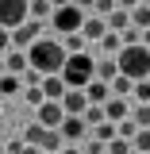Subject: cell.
<instances>
[{"mask_svg":"<svg viewBox=\"0 0 150 154\" xmlns=\"http://www.w3.org/2000/svg\"><path fill=\"white\" fill-rule=\"evenodd\" d=\"M31 23V4L27 0H0V27L16 35L19 27Z\"/></svg>","mask_w":150,"mask_h":154,"instance_id":"5","label":"cell"},{"mask_svg":"<svg viewBox=\"0 0 150 154\" xmlns=\"http://www.w3.org/2000/svg\"><path fill=\"white\" fill-rule=\"evenodd\" d=\"M0 108H4V96H0Z\"/></svg>","mask_w":150,"mask_h":154,"instance_id":"32","label":"cell"},{"mask_svg":"<svg viewBox=\"0 0 150 154\" xmlns=\"http://www.w3.org/2000/svg\"><path fill=\"white\" fill-rule=\"evenodd\" d=\"M131 150H135V143H127V139H115L108 146V154H131Z\"/></svg>","mask_w":150,"mask_h":154,"instance_id":"25","label":"cell"},{"mask_svg":"<svg viewBox=\"0 0 150 154\" xmlns=\"http://www.w3.org/2000/svg\"><path fill=\"white\" fill-rule=\"evenodd\" d=\"M4 73H8V69H4V58H0V77H4Z\"/></svg>","mask_w":150,"mask_h":154,"instance_id":"31","label":"cell"},{"mask_svg":"<svg viewBox=\"0 0 150 154\" xmlns=\"http://www.w3.org/2000/svg\"><path fill=\"white\" fill-rule=\"evenodd\" d=\"M42 93H46V100L62 104V100H66V93H69V85H66L62 77H46V81H42Z\"/></svg>","mask_w":150,"mask_h":154,"instance_id":"14","label":"cell"},{"mask_svg":"<svg viewBox=\"0 0 150 154\" xmlns=\"http://www.w3.org/2000/svg\"><path fill=\"white\" fill-rule=\"evenodd\" d=\"M27 93V85H23V77H12V73H4L0 77V96L8 100V96H23Z\"/></svg>","mask_w":150,"mask_h":154,"instance_id":"15","label":"cell"},{"mask_svg":"<svg viewBox=\"0 0 150 154\" xmlns=\"http://www.w3.org/2000/svg\"><path fill=\"white\" fill-rule=\"evenodd\" d=\"M81 150H85V154H104V150H108V146H104L100 139H93V135H89V143H85Z\"/></svg>","mask_w":150,"mask_h":154,"instance_id":"26","label":"cell"},{"mask_svg":"<svg viewBox=\"0 0 150 154\" xmlns=\"http://www.w3.org/2000/svg\"><path fill=\"white\" fill-rule=\"evenodd\" d=\"M131 0H127V4H119V8H115L112 16H108V31H115V35H123V31H127V27H131Z\"/></svg>","mask_w":150,"mask_h":154,"instance_id":"10","label":"cell"},{"mask_svg":"<svg viewBox=\"0 0 150 154\" xmlns=\"http://www.w3.org/2000/svg\"><path fill=\"white\" fill-rule=\"evenodd\" d=\"M85 123H89V131H96V127L104 123V108H96V104H89V112H85Z\"/></svg>","mask_w":150,"mask_h":154,"instance_id":"23","label":"cell"},{"mask_svg":"<svg viewBox=\"0 0 150 154\" xmlns=\"http://www.w3.org/2000/svg\"><path fill=\"white\" fill-rule=\"evenodd\" d=\"M123 46H127V42H123V35H115V31H108V35L100 38V50H104V54H123Z\"/></svg>","mask_w":150,"mask_h":154,"instance_id":"19","label":"cell"},{"mask_svg":"<svg viewBox=\"0 0 150 154\" xmlns=\"http://www.w3.org/2000/svg\"><path fill=\"white\" fill-rule=\"evenodd\" d=\"M0 154H8V143H4V139H0Z\"/></svg>","mask_w":150,"mask_h":154,"instance_id":"30","label":"cell"},{"mask_svg":"<svg viewBox=\"0 0 150 154\" xmlns=\"http://www.w3.org/2000/svg\"><path fill=\"white\" fill-rule=\"evenodd\" d=\"M4 69L12 77H23L27 69H31V62H27V50H12V54L4 58Z\"/></svg>","mask_w":150,"mask_h":154,"instance_id":"13","label":"cell"},{"mask_svg":"<svg viewBox=\"0 0 150 154\" xmlns=\"http://www.w3.org/2000/svg\"><path fill=\"white\" fill-rule=\"evenodd\" d=\"M135 100H139V104H150V81H139V85H135Z\"/></svg>","mask_w":150,"mask_h":154,"instance_id":"24","label":"cell"},{"mask_svg":"<svg viewBox=\"0 0 150 154\" xmlns=\"http://www.w3.org/2000/svg\"><path fill=\"white\" fill-rule=\"evenodd\" d=\"M54 12H58V4L54 0H31V19H54Z\"/></svg>","mask_w":150,"mask_h":154,"instance_id":"17","label":"cell"},{"mask_svg":"<svg viewBox=\"0 0 150 154\" xmlns=\"http://www.w3.org/2000/svg\"><path fill=\"white\" fill-rule=\"evenodd\" d=\"M62 108H66V116H85V112H89V96H85V89H69L66 100H62Z\"/></svg>","mask_w":150,"mask_h":154,"instance_id":"9","label":"cell"},{"mask_svg":"<svg viewBox=\"0 0 150 154\" xmlns=\"http://www.w3.org/2000/svg\"><path fill=\"white\" fill-rule=\"evenodd\" d=\"M131 27L135 31H150V4H135L131 8Z\"/></svg>","mask_w":150,"mask_h":154,"instance_id":"18","label":"cell"},{"mask_svg":"<svg viewBox=\"0 0 150 154\" xmlns=\"http://www.w3.org/2000/svg\"><path fill=\"white\" fill-rule=\"evenodd\" d=\"M93 139H100L104 146H112L115 139H119V127H115V123H108V119H104V123H100V127H96V131H93Z\"/></svg>","mask_w":150,"mask_h":154,"instance_id":"20","label":"cell"},{"mask_svg":"<svg viewBox=\"0 0 150 154\" xmlns=\"http://www.w3.org/2000/svg\"><path fill=\"white\" fill-rule=\"evenodd\" d=\"M85 96H89V104H96V108H104V104H108V100H112V85H108V81H100V77H96L93 85H89V89H85Z\"/></svg>","mask_w":150,"mask_h":154,"instance_id":"11","label":"cell"},{"mask_svg":"<svg viewBox=\"0 0 150 154\" xmlns=\"http://www.w3.org/2000/svg\"><path fill=\"white\" fill-rule=\"evenodd\" d=\"M131 119H135V127H139V131H150V104H135Z\"/></svg>","mask_w":150,"mask_h":154,"instance_id":"22","label":"cell"},{"mask_svg":"<svg viewBox=\"0 0 150 154\" xmlns=\"http://www.w3.org/2000/svg\"><path fill=\"white\" fill-rule=\"evenodd\" d=\"M131 112H135V104L119 100V96H112V100L104 104V119H108V123H115V127H119V123H127V119H131Z\"/></svg>","mask_w":150,"mask_h":154,"instance_id":"8","label":"cell"},{"mask_svg":"<svg viewBox=\"0 0 150 154\" xmlns=\"http://www.w3.org/2000/svg\"><path fill=\"white\" fill-rule=\"evenodd\" d=\"M58 131L66 139V146H77V143L89 135V123H85V116H66V123H62Z\"/></svg>","mask_w":150,"mask_h":154,"instance_id":"6","label":"cell"},{"mask_svg":"<svg viewBox=\"0 0 150 154\" xmlns=\"http://www.w3.org/2000/svg\"><path fill=\"white\" fill-rule=\"evenodd\" d=\"M85 19H89V12L81 8V4H58V12H54V31L58 35H81V27H85Z\"/></svg>","mask_w":150,"mask_h":154,"instance_id":"4","label":"cell"},{"mask_svg":"<svg viewBox=\"0 0 150 154\" xmlns=\"http://www.w3.org/2000/svg\"><path fill=\"white\" fill-rule=\"evenodd\" d=\"M62 81L69 89H89L96 81V58L93 54H73L66 62V69H62Z\"/></svg>","mask_w":150,"mask_h":154,"instance_id":"3","label":"cell"},{"mask_svg":"<svg viewBox=\"0 0 150 154\" xmlns=\"http://www.w3.org/2000/svg\"><path fill=\"white\" fill-rule=\"evenodd\" d=\"M62 154H85V150H81V146H66Z\"/></svg>","mask_w":150,"mask_h":154,"instance_id":"28","label":"cell"},{"mask_svg":"<svg viewBox=\"0 0 150 154\" xmlns=\"http://www.w3.org/2000/svg\"><path fill=\"white\" fill-rule=\"evenodd\" d=\"M35 123H42V127L58 131V127L66 123V108H62V104H54V100H46V104L38 108V119H35Z\"/></svg>","mask_w":150,"mask_h":154,"instance_id":"7","label":"cell"},{"mask_svg":"<svg viewBox=\"0 0 150 154\" xmlns=\"http://www.w3.org/2000/svg\"><path fill=\"white\" fill-rule=\"evenodd\" d=\"M119 62V73L123 77H131L135 85L139 81H150V50L139 42V46H123V54L115 58Z\"/></svg>","mask_w":150,"mask_h":154,"instance_id":"2","label":"cell"},{"mask_svg":"<svg viewBox=\"0 0 150 154\" xmlns=\"http://www.w3.org/2000/svg\"><path fill=\"white\" fill-rule=\"evenodd\" d=\"M96 77L112 85L115 77H119V62H115V58H96Z\"/></svg>","mask_w":150,"mask_h":154,"instance_id":"16","label":"cell"},{"mask_svg":"<svg viewBox=\"0 0 150 154\" xmlns=\"http://www.w3.org/2000/svg\"><path fill=\"white\" fill-rule=\"evenodd\" d=\"M27 62H31V69H38L42 77H62L69 54H66V46L54 42V38H38L35 46L27 50Z\"/></svg>","mask_w":150,"mask_h":154,"instance_id":"1","label":"cell"},{"mask_svg":"<svg viewBox=\"0 0 150 154\" xmlns=\"http://www.w3.org/2000/svg\"><path fill=\"white\" fill-rule=\"evenodd\" d=\"M81 35H85V42H100V38L108 35V19L89 16V19H85V27H81Z\"/></svg>","mask_w":150,"mask_h":154,"instance_id":"12","label":"cell"},{"mask_svg":"<svg viewBox=\"0 0 150 154\" xmlns=\"http://www.w3.org/2000/svg\"><path fill=\"white\" fill-rule=\"evenodd\" d=\"M142 46H146V50H150V31H142Z\"/></svg>","mask_w":150,"mask_h":154,"instance_id":"29","label":"cell"},{"mask_svg":"<svg viewBox=\"0 0 150 154\" xmlns=\"http://www.w3.org/2000/svg\"><path fill=\"white\" fill-rule=\"evenodd\" d=\"M131 93H135V81H131V77H123V73H119V77L112 81V96H119V100H127Z\"/></svg>","mask_w":150,"mask_h":154,"instance_id":"21","label":"cell"},{"mask_svg":"<svg viewBox=\"0 0 150 154\" xmlns=\"http://www.w3.org/2000/svg\"><path fill=\"white\" fill-rule=\"evenodd\" d=\"M135 150H142V154L150 150V131H139V135H135Z\"/></svg>","mask_w":150,"mask_h":154,"instance_id":"27","label":"cell"}]
</instances>
